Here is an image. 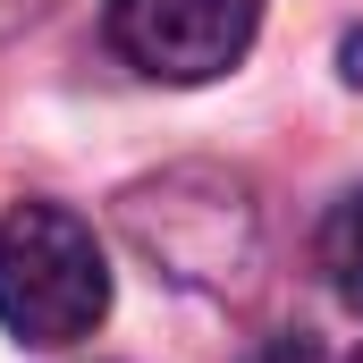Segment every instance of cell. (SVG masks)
Returning a JSON list of instances; mask_svg holds the SVG:
<instances>
[{
    "label": "cell",
    "instance_id": "1",
    "mask_svg": "<svg viewBox=\"0 0 363 363\" xmlns=\"http://www.w3.org/2000/svg\"><path fill=\"white\" fill-rule=\"evenodd\" d=\"M110 313V262L60 203H17L0 220V330L26 347H77Z\"/></svg>",
    "mask_w": 363,
    "mask_h": 363
},
{
    "label": "cell",
    "instance_id": "2",
    "mask_svg": "<svg viewBox=\"0 0 363 363\" xmlns=\"http://www.w3.org/2000/svg\"><path fill=\"white\" fill-rule=\"evenodd\" d=\"M262 0H110V43L152 85H211L254 51Z\"/></svg>",
    "mask_w": 363,
    "mask_h": 363
},
{
    "label": "cell",
    "instance_id": "3",
    "mask_svg": "<svg viewBox=\"0 0 363 363\" xmlns=\"http://www.w3.org/2000/svg\"><path fill=\"white\" fill-rule=\"evenodd\" d=\"M194 178H161L127 194V237L161 262L169 279H237L254 262V203L237 178H211L203 169V203H186Z\"/></svg>",
    "mask_w": 363,
    "mask_h": 363
},
{
    "label": "cell",
    "instance_id": "4",
    "mask_svg": "<svg viewBox=\"0 0 363 363\" xmlns=\"http://www.w3.org/2000/svg\"><path fill=\"white\" fill-rule=\"evenodd\" d=\"M321 271H330V287L363 313V186L330 211V228H321Z\"/></svg>",
    "mask_w": 363,
    "mask_h": 363
},
{
    "label": "cell",
    "instance_id": "5",
    "mask_svg": "<svg viewBox=\"0 0 363 363\" xmlns=\"http://www.w3.org/2000/svg\"><path fill=\"white\" fill-rule=\"evenodd\" d=\"M245 363H330V355H321L313 338H262V347H254Z\"/></svg>",
    "mask_w": 363,
    "mask_h": 363
},
{
    "label": "cell",
    "instance_id": "6",
    "mask_svg": "<svg viewBox=\"0 0 363 363\" xmlns=\"http://www.w3.org/2000/svg\"><path fill=\"white\" fill-rule=\"evenodd\" d=\"M51 0H0V34H17V26H34Z\"/></svg>",
    "mask_w": 363,
    "mask_h": 363
},
{
    "label": "cell",
    "instance_id": "7",
    "mask_svg": "<svg viewBox=\"0 0 363 363\" xmlns=\"http://www.w3.org/2000/svg\"><path fill=\"white\" fill-rule=\"evenodd\" d=\"M347 77H355V85H363V34H355V43H347Z\"/></svg>",
    "mask_w": 363,
    "mask_h": 363
},
{
    "label": "cell",
    "instance_id": "8",
    "mask_svg": "<svg viewBox=\"0 0 363 363\" xmlns=\"http://www.w3.org/2000/svg\"><path fill=\"white\" fill-rule=\"evenodd\" d=\"M355 363H363V355H355Z\"/></svg>",
    "mask_w": 363,
    "mask_h": 363
}]
</instances>
